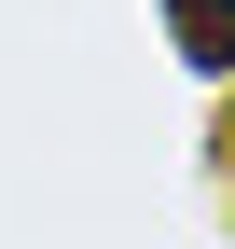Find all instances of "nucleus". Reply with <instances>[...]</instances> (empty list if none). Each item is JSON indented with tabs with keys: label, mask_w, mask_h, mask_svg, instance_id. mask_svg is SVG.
<instances>
[{
	"label": "nucleus",
	"mask_w": 235,
	"mask_h": 249,
	"mask_svg": "<svg viewBox=\"0 0 235 249\" xmlns=\"http://www.w3.org/2000/svg\"><path fill=\"white\" fill-rule=\"evenodd\" d=\"M166 42L194 70H235V0H166Z\"/></svg>",
	"instance_id": "f257e3e1"
},
{
	"label": "nucleus",
	"mask_w": 235,
	"mask_h": 249,
	"mask_svg": "<svg viewBox=\"0 0 235 249\" xmlns=\"http://www.w3.org/2000/svg\"><path fill=\"white\" fill-rule=\"evenodd\" d=\"M221 152H235V139H221Z\"/></svg>",
	"instance_id": "f03ea898"
}]
</instances>
